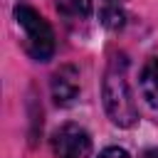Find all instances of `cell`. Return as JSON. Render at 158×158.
<instances>
[{
	"label": "cell",
	"mask_w": 158,
	"mask_h": 158,
	"mask_svg": "<svg viewBox=\"0 0 158 158\" xmlns=\"http://www.w3.org/2000/svg\"><path fill=\"white\" fill-rule=\"evenodd\" d=\"M101 96H104V109L116 126L128 128L138 121V109H136L131 81H128L126 54L121 52L111 54L109 67L104 72V81H101Z\"/></svg>",
	"instance_id": "cell-1"
},
{
	"label": "cell",
	"mask_w": 158,
	"mask_h": 158,
	"mask_svg": "<svg viewBox=\"0 0 158 158\" xmlns=\"http://www.w3.org/2000/svg\"><path fill=\"white\" fill-rule=\"evenodd\" d=\"M15 20L22 30V47L25 52L37 59V62H47L54 54V32L49 27V22L30 5H17L15 7Z\"/></svg>",
	"instance_id": "cell-2"
},
{
	"label": "cell",
	"mask_w": 158,
	"mask_h": 158,
	"mask_svg": "<svg viewBox=\"0 0 158 158\" xmlns=\"http://www.w3.org/2000/svg\"><path fill=\"white\" fill-rule=\"evenodd\" d=\"M52 151L57 158H89L91 136L79 123H64L52 133Z\"/></svg>",
	"instance_id": "cell-3"
},
{
	"label": "cell",
	"mask_w": 158,
	"mask_h": 158,
	"mask_svg": "<svg viewBox=\"0 0 158 158\" xmlns=\"http://www.w3.org/2000/svg\"><path fill=\"white\" fill-rule=\"evenodd\" d=\"M77 94H79V72H77V67H72V64L59 67L52 77V99L64 106L72 99H77Z\"/></svg>",
	"instance_id": "cell-4"
},
{
	"label": "cell",
	"mask_w": 158,
	"mask_h": 158,
	"mask_svg": "<svg viewBox=\"0 0 158 158\" xmlns=\"http://www.w3.org/2000/svg\"><path fill=\"white\" fill-rule=\"evenodd\" d=\"M141 94L153 109H158V57L146 59L141 69Z\"/></svg>",
	"instance_id": "cell-5"
},
{
	"label": "cell",
	"mask_w": 158,
	"mask_h": 158,
	"mask_svg": "<svg viewBox=\"0 0 158 158\" xmlns=\"http://www.w3.org/2000/svg\"><path fill=\"white\" fill-rule=\"evenodd\" d=\"M57 10L67 25H79L91 17V0H57Z\"/></svg>",
	"instance_id": "cell-6"
},
{
	"label": "cell",
	"mask_w": 158,
	"mask_h": 158,
	"mask_svg": "<svg viewBox=\"0 0 158 158\" xmlns=\"http://www.w3.org/2000/svg\"><path fill=\"white\" fill-rule=\"evenodd\" d=\"M99 158H131V156H128V151H123L118 146H109L99 153Z\"/></svg>",
	"instance_id": "cell-7"
},
{
	"label": "cell",
	"mask_w": 158,
	"mask_h": 158,
	"mask_svg": "<svg viewBox=\"0 0 158 158\" xmlns=\"http://www.w3.org/2000/svg\"><path fill=\"white\" fill-rule=\"evenodd\" d=\"M141 158H158V148H148V151H146Z\"/></svg>",
	"instance_id": "cell-8"
}]
</instances>
